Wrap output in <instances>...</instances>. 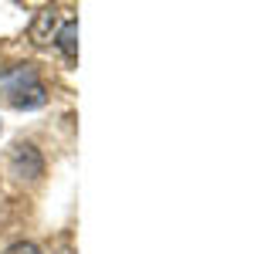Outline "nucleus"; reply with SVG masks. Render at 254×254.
<instances>
[{
    "label": "nucleus",
    "mask_w": 254,
    "mask_h": 254,
    "mask_svg": "<svg viewBox=\"0 0 254 254\" xmlns=\"http://www.w3.org/2000/svg\"><path fill=\"white\" fill-rule=\"evenodd\" d=\"M7 166H10V176L27 180V183L44 176V156L34 142H14L10 153H7Z\"/></svg>",
    "instance_id": "nucleus-1"
},
{
    "label": "nucleus",
    "mask_w": 254,
    "mask_h": 254,
    "mask_svg": "<svg viewBox=\"0 0 254 254\" xmlns=\"http://www.w3.org/2000/svg\"><path fill=\"white\" fill-rule=\"evenodd\" d=\"M61 27V10L58 7H44V10H38L34 14V20H31V41L34 44H51L55 41V34H58Z\"/></svg>",
    "instance_id": "nucleus-2"
},
{
    "label": "nucleus",
    "mask_w": 254,
    "mask_h": 254,
    "mask_svg": "<svg viewBox=\"0 0 254 254\" xmlns=\"http://www.w3.org/2000/svg\"><path fill=\"white\" fill-rule=\"evenodd\" d=\"M48 102V88L41 81H31V85H20L17 92H10V105L20 109V112H31V109H41Z\"/></svg>",
    "instance_id": "nucleus-3"
},
{
    "label": "nucleus",
    "mask_w": 254,
    "mask_h": 254,
    "mask_svg": "<svg viewBox=\"0 0 254 254\" xmlns=\"http://www.w3.org/2000/svg\"><path fill=\"white\" fill-rule=\"evenodd\" d=\"M55 44H58V51L68 61L78 58V17H68L64 24H61L58 34H55Z\"/></svg>",
    "instance_id": "nucleus-4"
},
{
    "label": "nucleus",
    "mask_w": 254,
    "mask_h": 254,
    "mask_svg": "<svg viewBox=\"0 0 254 254\" xmlns=\"http://www.w3.org/2000/svg\"><path fill=\"white\" fill-rule=\"evenodd\" d=\"M31 81H38V71H34L31 64H17L10 75H3V78H0V88H7V92H17L20 85H31Z\"/></svg>",
    "instance_id": "nucleus-5"
},
{
    "label": "nucleus",
    "mask_w": 254,
    "mask_h": 254,
    "mask_svg": "<svg viewBox=\"0 0 254 254\" xmlns=\"http://www.w3.org/2000/svg\"><path fill=\"white\" fill-rule=\"evenodd\" d=\"M3 254H44V251H41L34 241H14V244H10Z\"/></svg>",
    "instance_id": "nucleus-6"
}]
</instances>
